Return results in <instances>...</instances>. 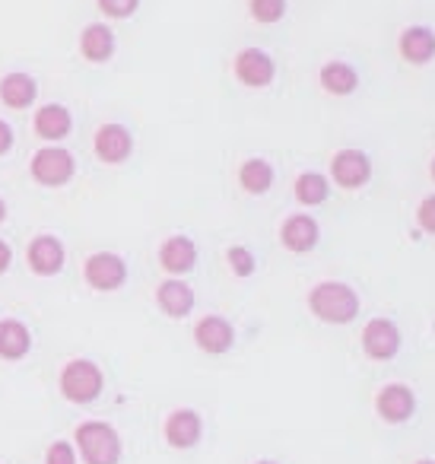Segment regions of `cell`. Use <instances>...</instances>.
<instances>
[{"instance_id": "6da1fadb", "label": "cell", "mask_w": 435, "mask_h": 464, "mask_svg": "<svg viewBox=\"0 0 435 464\" xmlns=\"http://www.w3.org/2000/svg\"><path fill=\"white\" fill-rule=\"evenodd\" d=\"M308 309H312L314 318L327 324H350L359 315V296L346 284L324 280L308 293Z\"/></svg>"}, {"instance_id": "7a4b0ae2", "label": "cell", "mask_w": 435, "mask_h": 464, "mask_svg": "<svg viewBox=\"0 0 435 464\" xmlns=\"http://www.w3.org/2000/svg\"><path fill=\"white\" fill-rule=\"evenodd\" d=\"M77 449L86 464H118L121 461V436L115 426L102 423V420H86L73 432Z\"/></svg>"}, {"instance_id": "3957f363", "label": "cell", "mask_w": 435, "mask_h": 464, "mask_svg": "<svg viewBox=\"0 0 435 464\" xmlns=\"http://www.w3.org/2000/svg\"><path fill=\"white\" fill-rule=\"evenodd\" d=\"M102 369L92 360H71L61 369V394L71 404H92L102 394Z\"/></svg>"}, {"instance_id": "277c9868", "label": "cell", "mask_w": 435, "mask_h": 464, "mask_svg": "<svg viewBox=\"0 0 435 464\" xmlns=\"http://www.w3.org/2000/svg\"><path fill=\"white\" fill-rule=\"evenodd\" d=\"M29 172L39 185L45 188H61L73 179L77 172V162H73V153L64 147H42L39 153L29 162Z\"/></svg>"}, {"instance_id": "5b68a950", "label": "cell", "mask_w": 435, "mask_h": 464, "mask_svg": "<svg viewBox=\"0 0 435 464\" xmlns=\"http://www.w3.org/2000/svg\"><path fill=\"white\" fill-rule=\"evenodd\" d=\"M83 277H86V284L99 293L121 290V284L128 280V265H124V258L115 252H96L86 258Z\"/></svg>"}, {"instance_id": "8992f818", "label": "cell", "mask_w": 435, "mask_h": 464, "mask_svg": "<svg viewBox=\"0 0 435 464\" xmlns=\"http://www.w3.org/2000/svg\"><path fill=\"white\" fill-rule=\"evenodd\" d=\"M92 150H96V156L102 162L118 166V162L130 160V153H134V137H130V130L124 124H102L96 130V137H92Z\"/></svg>"}, {"instance_id": "52a82bcc", "label": "cell", "mask_w": 435, "mask_h": 464, "mask_svg": "<svg viewBox=\"0 0 435 464\" xmlns=\"http://www.w3.org/2000/svg\"><path fill=\"white\" fill-rule=\"evenodd\" d=\"M362 350L378 362L397 356V350H401V331H397V324L388 322V318H372L362 328Z\"/></svg>"}, {"instance_id": "ba28073f", "label": "cell", "mask_w": 435, "mask_h": 464, "mask_svg": "<svg viewBox=\"0 0 435 464\" xmlns=\"http://www.w3.org/2000/svg\"><path fill=\"white\" fill-rule=\"evenodd\" d=\"M274 73H276V64L267 52H261V48H245V52H238L236 77L242 80L245 86L264 90V86L274 83Z\"/></svg>"}, {"instance_id": "9c48e42d", "label": "cell", "mask_w": 435, "mask_h": 464, "mask_svg": "<svg viewBox=\"0 0 435 464\" xmlns=\"http://www.w3.org/2000/svg\"><path fill=\"white\" fill-rule=\"evenodd\" d=\"M331 175L340 188L353 191V188H362L372 179V162L362 150H340L331 162Z\"/></svg>"}, {"instance_id": "30bf717a", "label": "cell", "mask_w": 435, "mask_h": 464, "mask_svg": "<svg viewBox=\"0 0 435 464\" xmlns=\"http://www.w3.org/2000/svg\"><path fill=\"white\" fill-rule=\"evenodd\" d=\"M280 239H283V246H286L289 252L305 255V252H312V248L318 246L321 229H318V223L308 217V213H293V217L283 223Z\"/></svg>"}, {"instance_id": "8fae6325", "label": "cell", "mask_w": 435, "mask_h": 464, "mask_svg": "<svg viewBox=\"0 0 435 464\" xmlns=\"http://www.w3.org/2000/svg\"><path fill=\"white\" fill-rule=\"evenodd\" d=\"M26 261L39 277H54V274H61V267H64V246H61V239H54V236H39V239H33V246H29Z\"/></svg>"}, {"instance_id": "7c38bea8", "label": "cell", "mask_w": 435, "mask_h": 464, "mask_svg": "<svg viewBox=\"0 0 435 464\" xmlns=\"http://www.w3.org/2000/svg\"><path fill=\"white\" fill-rule=\"evenodd\" d=\"M80 54L90 64H109L115 58V33L105 23H90L80 33Z\"/></svg>"}, {"instance_id": "4fadbf2b", "label": "cell", "mask_w": 435, "mask_h": 464, "mask_svg": "<svg viewBox=\"0 0 435 464\" xmlns=\"http://www.w3.org/2000/svg\"><path fill=\"white\" fill-rule=\"evenodd\" d=\"M33 128H35V134H39L42 140L58 143L73 130V115H71V109H67V105H58V102L42 105V109L35 111Z\"/></svg>"}, {"instance_id": "5bb4252c", "label": "cell", "mask_w": 435, "mask_h": 464, "mask_svg": "<svg viewBox=\"0 0 435 464\" xmlns=\"http://www.w3.org/2000/svg\"><path fill=\"white\" fill-rule=\"evenodd\" d=\"M194 343H198L204 353H226V350L236 343V331L226 318L219 315H207L204 322H198L194 328Z\"/></svg>"}, {"instance_id": "9a60e30c", "label": "cell", "mask_w": 435, "mask_h": 464, "mask_svg": "<svg viewBox=\"0 0 435 464\" xmlns=\"http://www.w3.org/2000/svg\"><path fill=\"white\" fill-rule=\"evenodd\" d=\"M375 407H378V413H382V420H388V423H403V420L413 417L416 398L407 385H388V388H382Z\"/></svg>"}, {"instance_id": "2e32d148", "label": "cell", "mask_w": 435, "mask_h": 464, "mask_svg": "<svg viewBox=\"0 0 435 464\" xmlns=\"http://www.w3.org/2000/svg\"><path fill=\"white\" fill-rule=\"evenodd\" d=\"M200 430L204 426H200L198 411H191V407H181V411H175L166 420V439L172 449H191V445H198Z\"/></svg>"}, {"instance_id": "e0dca14e", "label": "cell", "mask_w": 435, "mask_h": 464, "mask_svg": "<svg viewBox=\"0 0 435 464\" xmlns=\"http://www.w3.org/2000/svg\"><path fill=\"white\" fill-rule=\"evenodd\" d=\"M160 265L166 267L169 274H188L198 265V246H194L188 236H172V239L162 242Z\"/></svg>"}, {"instance_id": "ac0fdd59", "label": "cell", "mask_w": 435, "mask_h": 464, "mask_svg": "<svg viewBox=\"0 0 435 464\" xmlns=\"http://www.w3.org/2000/svg\"><path fill=\"white\" fill-rule=\"evenodd\" d=\"M35 96H39V83L29 73L14 71L0 80V102L7 109H29L35 102Z\"/></svg>"}, {"instance_id": "d6986e66", "label": "cell", "mask_w": 435, "mask_h": 464, "mask_svg": "<svg viewBox=\"0 0 435 464\" xmlns=\"http://www.w3.org/2000/svg\"><path fill=\"white\" fill-rule=\"evenodd\" d=\"M156 303L169 318H185L194 309V290L188 284H181V280H166L156 290Z\"/></svg>"}, {"instance_id": "ffe728a7", "label": "cell", "mask_w": 435, "mask_h": 464, "mask_svg": "<svg viewBox=\"0 0 435 464\" xmlns=\"http://www.w3.org/2000/svg\"><path fill=\"white\" fill-rule=\"evenodd\" d=\"M401 54L410 64H429L435 58V33L426 26H410L401 35Z\"/></svg>"}, {"instance_id": "44dd1931", "label": "cell", "mask_w": 435, "mask_h": 464, "mask_svg": "<svg viewBox=\"0 0 435 464\" xmlns=\"http://www.w3.org/2000/svg\"><path fill=\"white\" fill-rule=\"evenodd\" d=\"M29 347H33V334H29L26 324L16 322V318H4L0 322V356L20 360V356L29 353Z\"/></svg>"}, {"instance_id": "7402d4cb", "label": "cell", "mask_w": 435, "mask_h": 464, "mask_svg": "<svg viewBox=\"0 0 435 464\" xmlns=\"http://www.w3.org/2000/svg\"><path fill=\"white\" fill-rule=\"evenodd\" d=\"M321 86L331 96H350L359 86V73L350 64H343V61H331V64L321 67Z\"/></svg>"}, {"instance_id": "603a6c76", "label": "cell", "mask_w": 435, "mask_h": 464, "mask_svg": "<svg viewBox=\"0 0 435 464\" xmlns=\"http://www.w3.org/2000/svg\"><path fill=\"white\" fill-rule=\"evenodd\" d=\"M238 181L248 194H267L270 185H274V166L261 156L255 160H245L242 169H238Z\"/></svg>"}, {"instance_id": "cb8c5ba5", "label": "cell", "mask_w": 435, "mask_h": 464, "mask_svg": "<svg viewBox=\"0 0 435 464\" xmlns=\"http://www.w3.org/2000/svg\"><path fill=\"white\" fill-rule=\"evenodd\" d=\"M327 191H331V181H327L321 172H302L299 179H295V200L305 207L324 204Z\"/></svg>"}, {"instance_id": "d4e9b609", "label": "cell", "mask_w": 435, "mask_h": 464, "mask_svg": "<svg viewBox=\"0 0 435 464\" xmlns=\"http://www.w3.org/2000/svg\"><path fill=\"white\" fill-rule=\"evenodd\" d=\"M248 10L257 23H280L286 16V0H248Z\"/></svg>"}, {"instance_id": "484cf974", "label": "cell", "mask_w": 435, "mask_h": 464, "mask_svg": "<svg viewBox=\"0 0 435 464\" xmlns=\"http://www.w3.org/2000/svg\"><path fill=\"white\" fill-rule=\"evenodd\" d=\"M96 7L102 10L109 20H128V16L137 14L140 0H96Z\"/></svg>"}, {"instance_id": "4316f807", "label": "cell", "mask_w": 435, "mask_h": 464, "mask_svg": "<svg viewBox=\"0 0 435 464\" xmlns=\"http://www.w3.org/2000/svg\"><path fill=\"white\" fill-rule=\"evenodd\" d=\"M226 258H229V267L236 271V277H248V274H255V255H251L245 246H232L229 252H226Z\"/></svg>"}, {"instance_id": "83f0119b", "label": "cell", "mask_w": 435, "mask_h": 464, "mask_svg": "<svg viewBox=\"0 0 435 464\" xmlns=\"http://www.w3.org/2000/svg\"><path fill=\"white\" fill-rule=\"evenodd\" d=\"M45 464H77V451L71 442H54L45 455Z\"/></svg>"}, {"instance_id": "f1b7e54d", "label": "cell", "mask_w": 435, "mask_h": 464, "mask_svg": "<svg viewBox=\"0 0 435 464\" xmlns=\"http://www.w3.org/2000/svg\"><path fill=\"white\" fill-rule=\"evenodd\" d=\"M416 219H420L422 229L432 232V236H435V194H432V198L422 200V204H420V213H416Z\"/></svg>"}, {"instance_id": "f546056e", "label": "cell", "mask_w": 435, "mask_h": 464, "mask_svg": "<svg viewBox=\"0 0 435 464\" xmlns=\"http://www.w3.org/2000/svg\"><path fill=\"white\" fill-rule=\"evenodd\" d=\"M14 150V128L7 121H0V156Z\"/></svg>"}, {"instance_id": "4dcf8cb0", "label": "cell", "mask_w": 435, "mask_h": 464, "mask_svg": "<svg viewBox=\"0 0 435 464\" xmlns=\"http://www.w3.org/2000/svg\"><path fill=\"white\" fill-rule=\"evenodd\" d=\"M14 265V248L0 239V274H7V267Z\"/></svg>"}, {"instance_id": "1f68e13d", "label": "cell", "mask_w": 435, "mask_h": 464, "mask_svg": "<svg viewBox=\"0 0 435 464\" xmlns=\"http://www.w3.org/2000/svg\"><path fill=\"white\" fill-rule=\"evenodd\" d=\"M4 219H7V204L0 200V223H4Z\"/></svg>"}, {"instance_id": "d6a6232c", "label": "cell", "mask_w": 435, "mask_h": 464, "mask_svg": "<svg viewBox=\"0 0 435 464\" xmlns=\"http://www.w3.org/2000/svg\"><path fill=\"white\" fill-rule=\"evenodd\" d=\"M257 464H276V461H257Z\"/></svg>"}, {"instance_id": "836d02e7", "label": "cell", "mask_w": 435, "mask_h": 464, "mask_svg": "<svg viewBox=\"0 0 435 464\" xmlns=\"http://www.w3.org/2000/svg\"><path fill=\"white\" fill-rule=\"evenodd\" d=\"M416 464H435V461H416Z\"/></svg>"}, {"instance_id": "e575fe53", "label": "cell", "mask_w": 435, "mask_h": 464, "mask_svg": "<svg viewBox=\"0 0 435 464\" xmlns=\"http://www.w3.org/2000/svg\"><path fill=\"white\" fill-rule=\"evenodd\" d=\"M432 179H435V160H432Z\"/></svg>"}]
</instances>
